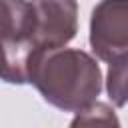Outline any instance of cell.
<instances>
[{
    "label": "cell",
    "instance_id": "cell-1",
    "mask_svg": "<svg viewBox=\"0 0 128 128\" xmlns=\"http://www.w3.org/2000/svg\"><path fill=\"white\" fill-rule=\"evenodd\" d=\"M28 82L58 110L82 112L102 90V72L96 60L78 48L36 50L28 64Z\"/></svg>",
    "mask_w": 128,
    "mask_h": 128
},
{
    "label": "cell",
    "instance_id": "cell-2",
    "mask_svg": "<svg viewBox=\"0 0 128 128\" xmlns=\"http://www.w3.org/2000/svg\"><path fill=\"white\" fill-rule=\"evenodd\" d=\"M2 78L8 84L28 82L34 46V8L28 0H2Z\"/></svg>",
    "mask_w": 128,
    "mask_h": 128
},
{
    "label": "cell",
    "instance_id": "cell-3",
    "mask_svg": "<svg viewBox=\"0 0 128 128\" xmlns=\"http://www.w3.org/2000/svg\"><path fill=\"white\" fill-rule=\"evenodd\" d=\"M90 46L96 58L108 64L128 54V0H100L94 6Z\"/></svg>",
    "mask_w": 128,
    "mask_h": 128
},
{
    "label": "cell",
    "instance_id": "cell-4",
    "mask_svg": "<svg viewBox=\"0 0 128 128\" xmlns=\"http://www.w3.org/2000/svg\"><path fill=\"white\" fill-rule=\"evenodd\" d=\"M34 8L36 50L64 48L78 32L76 0H30Z\"/></svg>",
    "mask_w": 128,
    "mask_h": 128
},
{
    "label": "cell",
    "instance_id": "cell-5",
    "mask_svg": "<svg viewBox=\"0 0 128 128\" xmlns=\"http://www.w3.org/2000/svg\"><path fill=\"white\" fill-rule=\"evenodd\" d=\"M106 92L114 106L128 104V54L110 62L106 76Z\"/></svg>",
    "mask_w": 128,
    "mask_h": 128
},
{
    "label": "cell",
    "instance_id": "cell-6",
    "mask_svg": "<svg viewBox=\"0 0 128 128\" xmlns=\"http://www.w3.org/2000/svg\"><path fill=\"white\" fill-rule=\"evenodd\" d=\"M70 128H120V120L108 104L94 102L74 116Z\"/></svg>",
    "mask_w": 128,
    "mask_h": 128
}]
</instances>
